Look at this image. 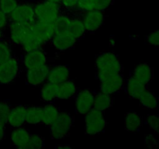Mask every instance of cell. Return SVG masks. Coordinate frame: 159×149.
Returning a JSON list of instances; mask_svg holds the SVG:
<instances>
[{
    "label": "cell",
    "mask_w": 159,
    "mask_h": 149,
    "mask_svg": "<svg viewBox=\"0 0 159 149\" xmlns=\"http://www.w3.org/2000/svg\"><path fill=\"white\" fill-rule=\"evenodd\" d=\"M95 67L98 80L110 74L124 73V66L119 57L111 51L99 53L96 57Z\"/></svg>",
    "instance_id": "cell-1"
},
{
    "label": "cell",
    "mask_w": 159,
    "mask_h": 149,
    "mask_svg": "<svg viewBox=\"0 0 159 149\" xmlns=\"http://www.w3.org/2000/svg\"><path fill=\"white\" fill-rule=\"evenodd\" d=\"M35 21L46 22V23H54L64 8L58 3L53 2L48 0L34 5Z\"/></svg>",
    "instance_id": "cell-2"
},
{
    "label": "cell",
    "mask_w": 159,
    "mask_h": 149,
    "mask_svg": "<svg viewBox=\"0 0 159 149\" xmlns=\"http://www.w3.org/2000/svg\"><path fill=\"white\" fill-rule=\"evenodd\" d=\"M74 126V117L68 112H60L58 116L49 127L52 139H63L71 132Z\"/></svg>",
    "instance_id": "cell-3"
},
{
    "label": "cell",
    "mask_w": 159,
    "mask_h": 149,
    "mask_svg": "<svg viewBox=\"0 0 159 149\" xmlns=\"http://www.w3.org/2000/svg\"><path fill=\"white\" fill-rule=\"evenodd\" d=\"M107 121L103 112L93 108L85 114V131L90 136L99 134L105 131Z\"/></svg>",
    "instance_id": "cell-4"
},
{
    "label": "cell",
    "mask_w": 159,
    "mask_h": 149,
    "mask_svg": "<svg viewBox=\"0 0 159 149\" xmlns=\"http://www.w3.org/2000/svg\"><path fill=\"white\" fill-rule=\"evenodd\" d=\"M20 61L16 56H12L0 64V84L7 85L14 82L20 74Z\"/></svg>",
    "instance_id": "cell-5"
},
{
    "label": "cell",
    "mask_w": 159,
    "mask_h": 149,
    "mask_svg": "<svg viewBox=\"0 0 159 149\" xmlns=\"http://www.w3.org/2000/svg\"><path fill=\"white\" fill-rule=\"evenodd\" d=\"M124 80L123 73L105 76L99 80V91L110 95L119 93L124 88Z\"/></svg>",
    "instance_id": "cell-6"
},
{
    "label": "cell",
    "mask_w": 159,
    "mask_h": 149,
    "mask_svg": "<svg viewBox=\"0 0 159 149\" xmlns=\"http://www.w3.org/2000/svg\"><path fill=\"white\" fill-rule=\"evenodd\" d=\"M8 21L10 22H26L33 23L35 21L34 5L30 3L19 4L8 15Z\"/></svg>",
    "instance_id": "cell-7"
},
{
    "label": "cell",
    "mask_w": 159,
    "mask_h": 149,
    "mask_svg": "<svg viewBox=\"0 0 159 149\" xmlns=\"http://www.w3.org/2000/svg\"><path fill=\"white\" fill-rule=\"evenodd\" d=\"M82 21L86 33L94 34L99 29L105 22L106 16L103 11L93 10L81 12Z\"/></svg>",
    "instance_id": "cell-8"
},
{
    "label": "cell",
    "mask_w": 159,
    "mask_h": 149,
    "mask_svg": "<svg viewBox=\"0 0 159 149\" xmlns=\"http://www.w3.org/2000/svg\"><path fill=\"white\" fill-rule=\"evenodd\" d=\"M32 23H20V22H10L8 26L10 33V41L16 45H20L25 40L31 31Z\"/></svg>",
    "instance_id": "cell-9"
},
{
    "label": "cell",
    "mask_w": 159,
    "mask_h": 149,
    "mask_svg": "<svg viewBox=\"0 0 159 149\" xmlns=\"http://www.w3.org/2000/svg\"><path fill=\"white\" fill-rule=\"evenodd\" d=\"M75 110L79 114L85 115L93 108L94 103V92L89 89H82L78 91L75 96Z\"/></svg>",
    "instance_id": "cell-10"
},
{
    "label": "cell",
    "mask_w": 159,
    "mask_h": 149,
    "mask_svg": "<svg viewBox=\"0 0 159 149\" xmlns=\"http://www.w3.org/2000/svg\"><path fill=\"white\" fill-rule=\"evenodd\" d=\"M21 62L26 70L37 68V67L47 65L48 55L43 48L27 51V52H25V54L22 57Z\"/></svg>",
    "instance_id": "cell-11"
},
{
    "label": "cell",
    "mask_w": 159,
    "mask_h": 149,
    "mask_svg": "<svg viewBox=\"0 0 159 149\" xmlns=\"http://www.w3.org/2000/svg\"><path fill=\"white\" fill-rule=\"evenodd\" d=\"M78 42L79 40H76L71 34H68L67 31H64L55 33L49 43H51V44L57 51H65L74 47Z\"/></svg>",
    "instance_id": "cell-12"
},
{
    "label": "cell",
    "mask_w": 159,
    "mask_h": 149,
    "mask_svg": "<svg viewBox=\"0 0 159 149\" xmlns=\"http://www.w3.org/2000/svg\"><path fill=\"white\" fill-rule=\"evenodd\" d=\"M31 31L40 39H41L43 43H49L55 34V28L54 23H46V22L34 21L32 23Z\"/></svg>",
    "instance_id": "cell-13"
},
{
    "label": "cell",
    "mask_w": 159,
    "mask_h": 149,
    "mask_svg": "<svg viewBox=\"0 0 159 149\" xmlns=\"http://www.w3.org/2000/svg\"><path fill=\"white\" fill-rule=\"evenodd\" d=\"M50 68L51 66L44 65L37 68L26 70V82L33 86L41 85L45 81H47Z\"/></svg>",
    "instance_id": "cell-14"
},
{
    "label": "cell",
    "mask_w": 159,
    "mask_h": 149,
    "mask_svg": "<svg viewBox=\"0 0 159 149\" xmlns=\"http://www.w3.org/2000/svg\"><path fill=\"white\" fill-rule=\"evenodd\" d=\"M148 88V85H144L139 80L135 79L133 75L129 74V77L124 80V88L126 93L134 99H138L141 95Z\"/></svg>",
    "instance_id": "cell-15"
},
{
    "label": "cell",
    "mask_w": 159,
    "mask_h": 149,
    "mask_svg": "<svg viewBox=\"0 0 159 149\" xmlns=\"http://www.w3.org/2000/svg\"><path fill=\"white\" fill-rule=\"evenodd\" d=\"M67 32L78 40L83 38L86 34V30L81 16V12L74 10L71 21L67 29Z\"/></svg>",
    "instance_id": "cell-16"
},
{
    "label": "cell",
    "mask_w": 159,
    "mask_h": 149,
    "mask_svg": "<svg viewBox=\"0 0 159 149\" xmlns=\"http://www.w3.org/2000/svg\"><path fill=\"white\" fill-rule=\"evenodd\" d=\"M70 67L67 65H58L51 67L47 81L60 85L69 79Z\"/></svg>",
    "instance_id": "cell-17"
},
{
    "label": "cell",
    "mask_w": 159,
    "mask_h": 149,
    "mask_svg": "<svg viewBox=\"0 0 159 149\" xmlns=\"http://www.w3.org/2000/svg\"><path fill=\"white\" fill-rule=\"evenodd\" d=\"M27 106L26 105H16L11 107L10 111L8 115L7 124L10 127H23L26 124L25 117H26V111Z\"/></svg>",
    "instance_id": "cell-18"
},
{
    "label": "cell",
    "mask_w": 159,
    "mask_h": 149,
    "mask_svg": "<svg viewBox=\"0 0 159 149\" xmlns=\"http://www.w3.org/2000/svg\"><path fill=\"white\" fill-rule=\"evenodd\" d=\"M30 135L31 133L24 127H16L10 134L12 145L19 149H27Z\"/></svg>",
    "instance_id": "cell-19"
},
{
    "label": "cell",
    "mask_w": 159,
    "mask_h": 149,
    "mask_svg": "<svg viewBox=\"0 0 159 149\" xmlns=\"http://www.w3.org/2000/svg\"><path fill=\"white\" fill-rule=\"evenodd\" d=\"M130 74L133 75L135 79L144 83V85H148L153 79L154 71L151 65L143 62L136 65L134 68L130 71Z\"/></svg>",
    "instance_id": "cell-20"
},
{
    "label": "cell",
    "mask_w": 159,
    "mask_h": 149,
    "mask_svg": "<svg viewBox=\"0 0 159 149\" xmlns=\"http://www.w3.org/2000/svg\"><path fill=\"white\" fill-rule=\"evenodd\" d=\"M143 119L137 112L130 110L124 116V128L129 133H134L142 127Z\"/></svg>",
    "instance_id": "cell-21"
},
{
    "label": "cell",
    "mask_w": 159,
    "mask_h": 149,
    "mask_svg": "<svg viewBox=\"0 0 159 149\" xmlns=\"http://www.w3.org/2000/svg\"><path fill=\"white\" fill-rule=\"evenodd\" d=\"M94 92V103L93 108L102 112H105L113 106V99L111 95L102 93L101 91L95 90Z\"/></svg>",
    "instance_id": "cell-22"
},
{
    "label": "cell",
    "mask_w": 159,
    "mask_h": 149,
    "mask_svg": "<svg viewBox=\"0 0 159 149\" xmlns=\"http://www.w3.org/2000/svg\"><path fill=\"white\" fill-rule=\"evenodd\" d=\"M60 112L58 107L54 104H46L44 106L42 107L41 124L49 127L57 119Z\"/></svg>",
    "instance_id": "cell-23"
},
{
    "label": "cell",
    "mask_w": 159,
    "mask_h": 149,
    "mask_svg": "<svg viewBox=\"0 0 159 149\" xmlns=\"http://www.w3.org/2000/svg\"><path fill=\"white\" fill-rule=\"evenodd\" d=\"M78 87L75 82L71 79H68L65 82L58 85V93L57 99H68L75 96L78 93Z\"/></svg>",
    "instance_id": "cell-24"
},
{
    "label": "cell",
    "mask_w": 159,
    "mask_h": 149,
    "mask_svg": "<svg viewBox=\"0 0 159 149\" xmlns=\"http://www.w3.org/2000/svg\"><path fill=\"white\" fill-rule=\"evenodd\" d=\"M58 85L47 81L40 89V99L45 102H52L57 99Z\"/></svg>",
    "instance_id": "cell-25"
},
{
    "label": "cell",
    "mask_w": 159,
    "mask_h": 149,
    "mask_svg": "<svg viewBox=\"0 0 159 149\" xmlns=\"http://www.w3.org/2000/svg\"><path fill=\"white\" fill-rule=\"evenodd\" d=\"M73 12H74V10H69V9H64L62 10V12H61L60 15L57 16L54 23L55 33L67 31Z\"/></svg>",
    "instance_id": "cell-26"
},
{
    "label": "cell",
    "mask_w": 159,
    "mask_h": 149,
    "mask_svg": "<svg viewBox=\"0 0 159 149\" xmlns=\"http://www.w3.org/2000/svg\"><path fill=\"white\" fill-rule=\"evenodd\" d=\"M142 107L148 110H157L158 108V99L153 92L146 89L138 99Z\"/></svg>",
    "instance_id": "cell-27"
},
{
    "label": "cell",
    "mask_w": 159,
    "mask_h": 149,
    "mask_svg": "<svg viewBox=\"0 0 159 149\" xmlns=\"http://www.w3.org/2000/svg\"><path fill=\"white\" fill-rule=\"evenodd\" d=\"M44 45L45 43H43V40L39 38L37 35H35L32 31H30V33L26 37V38L25 39L21 46L23 49L24 50L25 52H27V51L43 48Z\"/></svg>",
    "instance_id": "cell-28"
},
{
    "label": "cell",
    "mask_w": 159,
    "mask_h": 149,
    "mask_svg": "<svg viewBox=\"0 0 159 149\" xmlns=\"http://www.w3.org/2000/svg\"><path fill=\"white\" fill-rule=\"evenodd\" d=\"M75 11L79 12L88 11H102V0H79Z\"/></svg>",
    "instance_id": "cell-29"
},
{
    "label": "cell",
    "mask_w": 159,
    "mask_h": 149,
    "mask_svg": "<svg viewBox=\"0 0 159 149\" xmlns=\"http://www.w3.org/2000/svg\"><path fill=\"white\" fill-rule=\"evenodd\" d=\"M41 114H42V107L38 106H27L26 111V124H41Z\"/></svg>",
    "instance_id": "cell-30"
},
{
    "label": "cell",
    "mask_w": 159,
    "mask_h": 149,
    "mask_svg": "<svg viewBox=\"0 0 159 149\" xmlns=\"http://www.w3.org/2000/svg\"><path fill=\"white\" fill-rule=\"evenodd\" d=\"M12 49L7 41L0 40V64L12 57Z\"/></svg>",
    "instance_id": "cell-31"
},
{
    "label": "cell",
    "mask_w": 159,
    "mask_h": 149,
    "mask_svg": "<svg viewBox=\"0 0 159 149\" xmlns=\"http://www.w3.org/2000/svg\"><path fill=\"white\" fill-rule=\"evenodd\" d=\"M45 147V140L39 134H31L27 149H41Z\"/></svg>",
    "instance_id": "cell-32"
},
{
    "label": "cell",
    "mask_w": 159,
    "mask_h": 149,
    "mask_svg": "<svg viewBox=\"0 0 159 149\" xmlns=\"http://www.w3.org/2000/svg\"><path fill=\"white\" fill-rule=\"evenodd\" d=\"M19 4L18 0H0V10L9 15Z\"/></svg>",
    "instance_id": "cell-33"
},
{
    "label": "cell",
    "mask_w": 159,
    "mask_h": 149,
    "mask_svg": "<svg viewBox=\"0 0 159 149\" xmlns=\"http://www.w3.org/2000/svg\"><path fill=\"white\" fill-rule=\"evenodd\" d=\"M11 105L8 101H0V122L7 124L8 115L11 109Z\"/></svg>",
    "instance_id": "cell-34"
},
{
    "label": "cell",
    "mask_w": 159,
    "mask_h": 149,
    "mask_svg": "<svg viewBox=\"0 0 159 149\" xmlns=\"http://www.w3.org/2000/svg\"><path fill=\"white\" fill-rule=\"evenodd\" d=\"M145 122L155 133L159 134V116L155 114L148 115L145 118Z\"/></svg>",
    "instance_id": "cell-35"
},
{
    "label": "cell",
    "mask_w": 159,
    "mask_h": 149,
    "mask_svg": "<svg viewBox=\"0 0 159 149\" xmlns=\"http://www.w3.org/2000/svg\"><path fill=\"white\" fill-rule=\"evenodd\" d=\"M146 40H147L148 44L152 45V46L159 47V29L149 34L147 36Z\"/></svg>",
    "instance_id": "cell-36"
},
{
    "label": "cell",
    "mask_w": 159,
    "mask_h": 149,
    "mask_svg": "<svg viewBox=\"0 0 159 149\" xmlns=\"http://www.w3.org/2000/svg\"><path fill=\"white\" fill-rule=\"evenodd\" d=\"M144 144L148 148L153 149L158 146V141L153 135L148 134L146 135L145 138H144Z\"/></svg>",
    "instance_id": "cell-37"
},
{
    "label": "cell",
    "mask_w": 159,
    "mask_h": 149,
    "mask_svg": "<svg viewBox=\"0 0 159 149\" xmlns=\"http://www.w3.org/2000/svg\"><path fill=\"white\" fill-rule=\"evenodd\" d=\"M79 0H61L60 5L62 8L69 10H75L77 6Z\"/></svg>",
    "instance_id": "cell-38"
},
{
    "label": "cell",
    "mask_w": 159,
    "mask_h": 149,
    "mask_svg": "<svg viewBox=\"0 0 159 149\" xmlns=\"http://www.w3.org/2000/svg\"><path fill=\"white\" fill-rule=\"evenodd\" d=\"M8 23H9L8 15L2 10H0V29L3 30L8 26Z\"/></svg>",
    "instance_id": "cell-39"
},
{
    "label": "cell",
    "mask_w": 159,
    "mask_h": 149,
    "mask_svg": "<svg viewBox=\"0 0 159 149\" xmlns=\"http://www.w3.org/2000/svg\"><path fill=\"white\" fill-rule=\"evenodd\" d=\"M6 136V124L0 122V142L3 141Z\"/></svg>",
    "instance_id": "cell-40"
},
{
    "label": "cell",
    "mask_w": 159,
    "mask_h": 149,
    "mask_svg": "<svg viewBox=\"0 0 159 149\" xmlns=\"http://www.w3.org/2000/svg\"><path fill=\"white\" fill-rule=\"evenodd\" d=\"M55 148L57 149H71V146L68 144H60V145L55 146Z\"/></svg>",
    "instance_id": "cell-41"
},
{
    "label": "cell",
    "mask_w": 159,
    "mask_h": 149,
    "mask_svg": "<svg viewBox=\"0 0 159 149\" xmlns=\"http://www.w3.org/2000/svg\"><path fill=\"white\" fill-rule=\"evenodd\" d=\"M3 39V32L2 29H0V40H2Z\"/></svg>",
    "instance_id": "cell-42"
},
{
    "label": "cell",
    "mask_w": 159,
    "mask_h": 149,
    "mask_svg": "<svg viewBox=\"0 0 159 149\" xmlns=\"http://www.w3.org/2000/svg\"><path fill=\"white\" fill-rule=\"evenodd\" d=\"M48 1H51V2H53L58 3V4H60L61 1V0H48Z\"/></svg>",
    "instance_id": "cell-43"
}]
</instances>
